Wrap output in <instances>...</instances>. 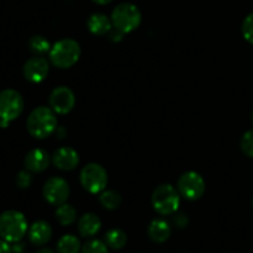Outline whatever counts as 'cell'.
Returning <instances> with one entry per match:
<instances>
[{
	"mask_svg": "<svg viewBox=\"0 0 253 253\" xmlns=\"http://www.w3.org/2000/svg\"><path fill=\"white\" fill-rule=\"evenodd\" d=\"M26 126L32 137L39 140L47 138L57 128L56 113L48 106H37L30 113Z\"/></svg>",
	"mask_w": 253,
	"mask_h": 253,
	"instance_id": "cell-1",
	"label": "cell"
},
{
	"mask_svg": "<svg viewBox=\"0 0 253 253\" xmlns=\"http://www.w3.org/2000/svg\"><path fill=\"white\" fill-rule=\"evenodd\" d=\"M27 231V221L24 214L16 210H7L0 215V237L7 242L21 241Z\"/></svg>",
	"mask_w": 253,
	"mask_h": 253,
	"instance_id": "cell-2",
	"label": "cell"
},
{
	"mask_svg": "<svg viewBox=\"0 0 253 253\" xmlns=\"http://www.w3.org/2000/svg\"><path fill=\"white\" fill-rule=\"evenodd\" d=\"M81 57V46L76 40L63 39L51 47L49 59L57 68L66 69L74 66Z\"/></svg>",
	"mask_w": 253,
	"mask_h": 253,
	"instance_id": "cell-3",
	"label": "cell"
},
{
	"mask_svg": "<svg viewBox=\"0 0 253 253\" xmlns=\"http://www.w3.org/2000/svg\"><path fill=\"white\" fill-rule=\"evenodd\" d=\"M110 19L113 27L118 29L123 34H128L140 26L142 21V14L136 5L123 2L114 7Z\"/></svg>",
	"mask_w": 253,
	"mask_h": 253,
	"instance_id": "cell-4",
	"label": "cell"
},
{
	"mask_svg": "<svg viewBox=\"0 0 253 253\" xmlns=\"http://www.w3.org/2000/svg\"><path fill=\"white\" fill-rule=\"evenodd\" d=\"M151 203L160 215H173L179 208L180 194L173 185L161 184L153 190Z\"/></svg>",
	"mask_w": 253,
	"mask_h": 253,
	"instance_id": "cell-5",
	"label": "cell"
},
{
	"mask_svg": "<svg viewBox=\"0 0 253 253\" xmlns=\"http://www.w3.org/2000/svg\"><path fill=\"white\" fill-rule=\"evenodd\" d=\"M24 99L21 94L12 89L0 91V126L6 127L10 121L21 115Z\"/></svg>",
	"mask_w": 253,
	"mask_h": 253,
	"instance_id": "cell-6",
	"label": "cell"
},
{
	"mask_svg": "<svg viewBox=\"0 0 253 253\" xmlns=\"http://www.w3.org/2000/svg\"><path fill=\"white\" fill-rule=\"evenodd\" d=\"M81 184L91 194H100L108 184V173L99 163H88L84 166L79 174Z\"/></svg>",
	"mask_w": 253,
	"mask_h": 253,
	"instance_id": "cell-7",
	"label": "cell"
},
{
	"mask_svg": "<svg viewBox=\"0 0 253 253\" xmlns=\"http://www.w3.org/2000/svg\"><path fill=\"white\" fill-rule=\"evenodd\" d=\"M177 189L179 192L180 197L184 199L194 202L202 198L205 192V182L202 175L197 172H185L184 174L180 175L178 179Z\"/></svg>",
	"mask_w": 253,
	"mask_h": 253,
	"instance_id": "cell-8",
	"label": "cell"
},
{
	"mask_svg": "<svg viewBox=\"0 0 253 253\" xmlns=\"http://www.w3.org/2000/svg\"><path fill=\"white\" fill-rule=\"evenodd\" d=\"M69 193H71L69 184L63 178H49L43 185L44 199L52 205H61L66 203L69 197Z\"/></svg>",
	"mask_w": 253,
	"mask_h": 253,
	"instance_id": "cell-9",
	"label": "cell"
},
{
	"mask_svg": "<svg viewBox=\"0 0 253 253\" xmlns=\"http://www.w3.org/2000/svg\"><path fill=\"white\" fill-rule=\"evenodd\" d=\"M76 104V96L73 91L67 86H57L49 95V106L56 114H68Z\"/></svg>",
	"mask_w": 253,
	"mask_h": 253,
	"instance_id": "cell-10",
	"label": "cell"
},
{
	"mask_svg": "<svg viewBox=\"0 0 253 253\" xmlns=\"http://www.w3.org/2000/svg\"><path fill=\"white\" fill-rule=\"evenodd\" d=\"M22 72H24L25 78L29 82H31V83H40V82L44 81L46 77L48 76L49 63L42 56L32 57L24 64Z\"/></svg>",
	"mask_w": 253,
	"mask_h": 253,
	"instance_id": "cell-11",
	"label": "cell"
},
{
	"mask_svg": "<svg viewBox=\"0 0 253 253\" xmlns=\"http://www.w3.org/2000/svg\"><path fill=\"white\" fill-rule=\"evenodd\" d=\"M51 158L42 148H34L26 155L24 160L25 168L31 173H41L48 168Z\"/></svg>",
	"mask_w": 253,
	"mask_h": 253,
	"instance_id": "cell-12",
	"label": "cell"
},
{
	"mask_svg": "<svg viewBox=\"0 0 253 253\" xmlns=\"http://www.w3.org/2000/svg\"><path fill=\"white\" fill-rule=\"evenodd\" d=\"M53 165L61 170H72L78 166L79 155L72 147H61L52 156Z\"/></svg>",
	"mask_w": 253,
	"mask_h": 253,
	"instance_id": "cell-13",
	"label": "cell"
},
{
	"mask_svg": "<svg viewBox=\"0 0 253 253\" xmlns=\"http://www.w3.org/2000/svg\"><path fill=\"white\" fill-rule=\"evenodd\" d=\"M52 237V227L48 222L43 221V220H39V221L34 222L30 226L29 230V239L36 246H42L46 245L47 242L51 240Z\"/></svg>",
	"mask_w": 253,
	"mask_h": 253,
	"instance_id": "cell-14",
	"label": "cell"
},
{
	"mask_svg": "<svg viewBox=\"0 0 253 253\" xmlns=\"http://www.w3.org/2000/svg\"><path fill=\"white\" fill-rule=\"evenodd\" d=\"M148 237L156 244H163L172 235V227L167 221L162 219H156L148 226Z\"/></svg>",
	"mask_w": 253,
	"mask_h": 253,
	"instance_id": "cell-15",
	"label": "cell"
},
{
	"mask_svg": "<svg viewBox=\"0 0 253 253\" xmlns=\"http://www.w3.org/2000/svg\"><path fill=\"white\" fill-rule=\"evenodd\" d=\"M101 221L93 212L84 214L78 221V231L83 237H93L100 231Z\"/></svg>",
	"mask_w": 253,
	"mask_h": 253,
	"instance_id": "cell-16",
	"label": "cell"
},
{
	"mask_svg": "<svg viewBox=\"0 0 253 253\" xmlns=\"http://www.w3.org/2000/svg\"><path fill=\"white\" fill-rule=\"evenodd\" d=\"M88 29L91 34L101 36V35L109 34V31L113 29V22L105 14L95 12L88 19Z\"/></svg>",
	"mask_w": 253,
	"mask_h": 253,
	"instance_id": "cell-17",
	"label": "cell"
},
{
	"mask_svg": "<svg viewBox=\"0 0 253 253\" xmlns=\"http://www.w3.org/2000/svg\"><path fill=\"white\" fill-rule=\"evenodd\" d=\"M105 244L111 250H121L127 244V235L120 229H111L105 234Z\"/></svg>",
	"mask_w": 253,
	"mask_h": 253,
	"instance_id": "cell-18",
	"label": "cell"
},
{
	"mask_svg": "<svg viewBox=\"0 0 253 253\" xmlns=\"http://www.w3.org/2000/svg\"><path fill=\"white\" fill-rule=\"evenodd\" d=\"M56 216L62 226H68V225L73 224L76 221L77 211L72 205L63 203V204L58 205V208H57Z\"/></svg>",
	"mask_w": 253,
	"mask_h": 253,
	"instance_id": "cell-19",
	"label": "cell"
},
{
	"mask_svg": "<svg viewBox=\"0 0 253 253\" xmlns=\"http://www.w3.org/2000/svg\"><path fill=\"white\" fill-rule=\"evenodd\" d=\"M57 250L58 253H79L81 251V242L78 237L74 235H64L59 239L57 244Z\"/></svg>",
	"mask_w": 253,
	"mask_h": 253,
	"instance_id": "cell-20",
	"label": "cell"
},
{
	"mask_svg": "<svg viewBox=\"0 0 253 253\" xmlns=\"http://www.w3.org/2000/svg\"><path fill=\"white\" fill-rule=\"evenodd\" d=\"M29 49L36 56H43L51 51V43L46 37L35 35L29 40Z\"/></svg>",
	"mask_w": 253,
	"mask_h": 253,
	"instance_id": "cell-21",
	"label": "cell"
},
{
	"mask_svg": "<svg viewBox=\"0 0 253 253\" xmlns=\"http://www.w3.org/2000/svg\"><path fill=\"white\" fill-rule=\"evenodd\" d=\"M99 202L105 209L115 210L121 204V195L115 190H103L99 195Z\"/></svg>",
	"mask_w": 253,
	"mask_h": 253,
	"instance_id": "cell-22",
	"label": "cell"
},
{
	"mask_svg": "<svg viewBox=\"0 0 253 253\" xmlns=\"http://www.w3.org/2000/svg\"><path fill=\"white\" fill-rule=\"evenodd\" d=\"M81 253H109L108 245L100 240H90L83 245Z\"/></svg>",
	"mask_w": 253,
	"mask_h": 253,
	"instance_id": "cell-23",
	"label": "cell"
},
{
	"mask_svg": "<svg viewBox=\"0 0 253 253\" xmlns=\"http://www.w3.org/2000/svg\"><path fill=\"white\" fill-rule=\"evenodd\" d=\"M240 146H241V150L245 155L253 158V128L244 133Z\"/></svg>",
	"mask_w": 253,
	"mask_h": 253,
	"instance_id": "cell-24",
	"label": "cell"
},
{
	"mask_svg": "<svg viewBox=\"0 0 253 253\" xmlns=\"http://www.w3.org/2000/svg\"><path fill=\"white\" fill-rule=\"evenodd\" d=\"M241 31L245 40H246L247 42H250L251 44H253V12H251V14H249L245 17V20L242 21Z\"/></svg>",
	"mask_w": 253,
	"mask_h": 253,
	"instance_id": "cell-25",
	"label": "cell"
},
{
	"mask_svg": "<svg viewBox=\"0 0 253 253\" xmlns=\"http://www.w3.org/2000/svg\"><path fill=\"white\" fill-rule=\"evenodd\" d=\"M30 173L31 172H29V170H27V172L26 170H22V172H20L19 174H17V177H16L17 187L25 189V188H29L30 185H31L32 177Z\"/></svg>",
	"mask_w": 253,
	"mask_h": 253,
	"instance_id": "cell-26",
	"label": "cell"
},
{
	"mask_svg": "<svg viewBox=\"0 0 253 253\" xmlns=\"http://www.w3.org/2000/svg\"><path fill=\"white\" fill-rule=\"evenodd\" d=\"M174 216H173V224L175 225V227H178V229H184V227L188 226V222H189V220H188V216L185 214H183V212H174Z\"/></svg>",
	"mask_w": 253,
	"mask_h": 253,
	"instance_id": "cell-27",
	"label": "cell"
},
{
	"mask_svg": "<svg viewBox=\"0 0 253 253\" xmlns=\"http://www.w3.org/2000/svg\"><path fill=\"white\" fill-rule=\"evenodd\" d=\"M123 32L119 31L118 29H115V27H113V29L109 31V40L113 42H119L123 40Z\"/></svg>",
	"mask_w": 253,
	"mask_h": 253,
	"instance_id": "cell-28",
	"label": "cell"
},
{
	"mask_svg": "<svg viewBox=\"0 0 253 253\" xmlns=\"http://www.w3.org/2000/svg\"><path fill=\"white\" fill-rule=\"evenodd\" d=\"M0 253H12V247L10 242L0 240Z\"/></svg>",
	"mask_w": 253,
	"mask_h": 253,
	"instance_id": "cell-29",
	"label": "cell"
},
{
	"mask_svg": "<svg viewBox=\"0 0 253 253\" xmlns=\"http://www.w3.org/2000/svg\"><path fill=\"white\" fill-rule=\"evenodd\" d=\"M11 247H12V252L21 253L22 250H24L25 245L21 244V242H20V241H17V242H14V245H12Z\"/></svg>",
	"mask_w": 253,
	"mask_h": 253,
	"instance_id": "cell-30",
	"label": "cell"
},
{
	"mask_svg": "<svg viewBox=\"0 0 253 253\" xmlns=\"http://www.w3.org/2000/svg\"><path fill=\"white\" fill-rule=\"evenodd\" d=\"M93 1L98 5H106L113 1V0H93Z\"/></svg>",
	"mask_w": 253,
	"mask_h": 253,
	"instance_id": "cell-31",
	"label": "cell"
},
{
	"mask_svg": "<svg viewBox=\"0 0 253 253\" xmlns=\"http://www.w3.org/2000/svg\"><path fill=\"white\" fill-rule=\"evenodd\" d=\"M36 253H56V252L51 249H41V250H39Z\"/></svg>",
	"mask_w": 253,
	"mask_h": 253,
	"instance_id": "cell-32",
	"label": "cell"
},
{
	"mask_svg": "<svg viewBox=\"0 0 253 253\" xmlns=\"http://www.w3.org/2000/svg\"><path fill=\"white\" fill-rule=\"evenodd\" d=\"M251 205H252V209H253V198H252V200H251Z\"/></svg>",
	"mask_w": 253,
	"mask_h": 253,
	"instance_id": "cell-33",
	"label": "cell"
},
{
	"mask_svg": "<svg viewBox=\"0 0 253 253\" xmlns=\"http://www.w3.org/2000/svg\"><path fill=\"white\" fill-rule=\"evenodd\" d=\"M251 119H252V123H253V111H252V115H251Z\"/></svg>",
	"mask_w": 253,
	"mask_h": 253,
	"instance_id": "cell-34",
	"label": "cell"
}]
</instances>
